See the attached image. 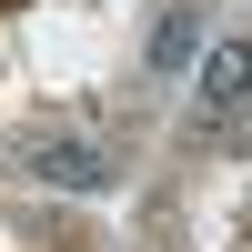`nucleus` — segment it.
<instances>
[{"mask_svg":"<svg viewBox=\"0 0 252 252\" xmlns=\"http://www.w3.org/2000/svg\"><path fill=\"white\" fill-rule=\"evenodd\" d=\"M31 182H51V192H111V161L91 152V141H31Z\"/></svg>","mask_w":252,"mask_h":252,"instance_id":"obj_1","label":"nucleus"},{"mask_svg":"<svg viewBox=\"0 0 252 252\" xmlns=\"http://www.w3.org/2000/svg\"><path fill=\"white\" fill-rule=\"evenodd\" d=\"M242 101H252V40H222L202 61V121H232Z\"/></svg>","mask_w":252,"mask_h":252,"instance_id":"obj_2","label":"nucleus"},{"mask_svg":"<svg viewBox=\"0 0 252 252\" xmlns=\"http://www.w3.org/2000/svg\"><path fill=\"white\" fill-rule=\"evenodd\" d=\"M192 51H202V10H161V31H152V71H182Z\"/></svg>","mask_w":252,"mask_h":252,"instance_id":"obj_3","label":"nucleus"}]
</instances>
